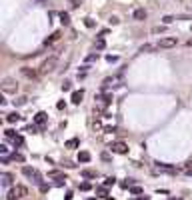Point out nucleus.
Segmentation results:
<instances>
[{
    "mask_svg": "<svg viewBox=\"0 0 192 200\" xmlns=\"http://www.w3.org/2000/svg\"><path fill=\"white\" fill-rule=\"evenodd\" d=\"M4 134H6V138H16V134H14V130H6V132H4Z\"/></svg>",
    "mask_w": 192,
    "mask_h": 200,
    "instance_id": "nucleus-31",
    "label": "nucleus"
},
{
    "mask_svg": "<svg viewBox=\"0 0 192 200\" xmlns=\"http://www.w3.org/2000/svg\"><path fill=\"white\" fill-rule=\"evenodd\" d=\"M80 146V140L78 138H70L66 140V148H78Z\"/></svg>",
    "mask_w": 192,
    "mask_h": 200,
    "instance_id": "nucleus-16",
    "label": "nucleus"
},
{
    "mask_svg": "<svg viewBox=\"0 0 192 200\" xmlns=\"http://www.w3.org/2000/svg\"><path fill=\"white\" fill-rule=\"evenodd\" d=\"M38 2H46V0H38Z\"/></svg>",
    "mask_w": 192,
    "mask_h": 200,
    "instance_id": "nucleus-40",
    "label": "nucleus"
},
{
    "mask_svg": "<svg viewBox=\"0 0 192 200\" xmlns=\"http://www.w3.org/2000/svg\"><path fill=\"white\" fill-rule=\"evenodd\" d=\"M184 170L188 172V174H192V158H190V160H186V164H184Z\"/></svg>",
    "mask_w": 192,
    "mask_h": 200,
    "instance_id": "nucleus-22",
    "label": "nucleus"
},
{
    "mask_svg": "<svg viewBox=\"0 0 192 200\" xmlns=\"http://www.w3.org/2000/svg\"><path fill=\"white\" fill-rule=\"evenodd\" d=\"M0 90H2L4 94H16L18 92V82H16L14 78L6 76V78H2V82H0Z\"/></svg>",
    "mask_w": 192,
    "mask_h": 200,
    "instance_id": "nucleus-2",
    "label": "nucleus"
},
{
    "mask_svg": "<svg viewBox=\"0 0 192 200\" xmlns=\"http://www.w3.org/2000/svg\"><path fill=\"white\" fill-rule=\"evenodd\" d=\"M56 108H58V110H64V108H66V102H58Z\"/></svg>",
    "mask_w": 192,
    "mask_h": 200,
    "instance_id": "nucleus-35",
    "label": "nucleus"
},
{
    "mask_svg": "<svg viewBox=\"0 0 192 200\" xmlns=\"http://www.w3.org/2000/svg\"><path fill=\"white\" fill-rule=\"evenodd\" d=\"M0 180H2V186H12V174H8V172H4Z\"/></svg>",
    "mask_w": 192,
    "mask_h": 200,
    "instance_id": "nucleus-12",
    "label": "nucleus"
},
{
    "mask_svg": "<svg viewBox=\"0 0 192 200\" xmlns=\"http://www.w3.org/2000/svg\"><path fill=\"white\" fill-rule=\"evenodd\" d=\"M176 38H172V36H166V38H160V42H158V48H174L176 46Z\"/></svg>",
    "mask_w": 192,
    "mask_h": 200,
    "instance_id": "nucleus-8",
    "label": "nucleus"
},
{
    "mask_svg": "<svg viewBox=\"0 0 192 200\" xmlns=\"http://www.w3.org/2000/svg\"><path fill=\"white\" fill-rule=\"evenodd\" d=\"M62 90H64V92H70V90H72V84H70V82H64V84H62Z\"/></svg>",
    "mask_w": 192,
    "mask_h": 200,
    "instance_id": "nucleus-30",
    "label": "nucleus"
},
{
    "mask_svg": "<svg viewBox=\"0 0 192 200\" xmlns=\"http://www.w3.org/2000/svg\"><path fill=\"white\" fill-rule=\"evenodd\" d=\"M20 72H22V76H26L28 80H36V78H38V74H40V70L30 68V66H24V68H20Z\"/></svg>",
    "mask_w": 192,
    "mask_h": 200,
    "instance_id": "nucleus-6",
    "label": "nucleus"
},
{
    "mask_svg": "<svg viewBox=\"0 0 192 200\" xmlns=\"http://www.w3.org/2000/svg\"><path fill=\"white\" fill-rule=\"evenodd\" d=\"M56 64H58V54H52V56L44 58V62L40 64V74H48V72H52V70L56 68Z\"/></svg>",
    "mask_w": 192,
    "mask_h": 200,
    "instance_id": "nucleus-3",
    "label": "nucleus"
},
{
    "mask_svg": "<svg viewBox=\"0 0 192 200\" xmlns=\"http://www.w3.org/2000/svg\"><path fill=\"white\" fill-rule=\"evenodd\" d=\"M106 60H108V62H116V60H118V56H110V54H108Z\"/></svg>",
    "mask_w": 192,
    "mask_h": 200,
    "instance_id": "nucleus-34",
    "label": "nucleus"
},
{
    "mask_svg": "<svg viewBox=\"0 0 192 200\" xmlns=\"http://www.w3.org/2000/svg\"><path fill=\"white\" fill-rule=\"evenodd\" d=\"M78 162H90V152L80 150V152H78Z\"/></svg>",
    "mask_w": 192,
    "mask_h": 200,
    "instance_id": "nucleus-15",
    "label": "nucleus"
},
{
    "mask_svg": "<svg viewBox=\"0 0 192 200\" xmlns=\"http://www.w3.org/2000/svg\"><path fill=\"white\" fill-rule=\"evenodd\" d=\"M14 104H16V106H22V104H26V98H24V96H20V98L14 100Z\"/></svg>",
    "mask_w": 192,
    "mask_h": 200,
    "instance_id": "nucleus-25",
    "label": "nucleus"
},
{
    "mask_svg": "<svg viewBox=\"0 0 192 200\" xmlns=\"http://www.w3.org/2000/svg\"><path fill=\"white\" fill-rule=\"evenodd\" d=\"M108 200H112V198H108Z\"/></svg>",
    "mask_w": 192,
    "mask_h": 200,
    "instance_id": "nucleus-42",
    "label": "nucleus"
},
{
    "mask_svg": "<svg viewBox=\"0 0 192 200\" xmlns=\"http://www.w3.org/2000/svg\"><path fill=\"white\" fill-rule=\"evenodd\" d=\"M98 194H100V196L104 198V196H106V194H108V190H106V186H100V188H98V190H96Z\"/></svg>",
    "mask_w": 192,
    "mask_h": 200,
    "instance_id": "nucleus-26",
    "label": "nucleus"
},
{
    "mask_svg": "<svg viewBox=\"0 0 192 200\" xmlns=\"http://www.w3.org/2000/svg\"><path fill=\"white\" fill-rule=\"evenodd\" d=\"M118 22H120V20H118V16H110V24H112V26H116Z\"/></svg>",
    "mask_w": 192,
    "mask_h": 200,
    "instance_id": "nucleus-32",
    "label": "nucleus"
},
{
    "mask_svg": "<svg viewBox=\"0 0 192 200\" xmlns=\"http://www.w3.org/2000/svg\"><path fill=\"white\" fill-rule=\"evenodd\" d=\"M138 200H150V198H148V196H140Z\"/></svg>",
    "mask_w": 192,
    "mask_h": 200,
    "instance_id": "nucleus-38",
    "label": "nucleus"
},
{
    "mask_svg": "<svg viewBox=\"0 0 192 200\" xmlns=\"http://www.w3.org/2000/svg\"><path fill=\"white\" fill-rule=\"evenodd\" d=\"M22 144H24V138L22 136H16L14 138V146H22Z\"/></svg>",
    "mask_w": 192,
    "mask_h": 200,
    "instance_id": "nucleus-24",
    "label": "nucleus"
},
{
    "mask_svg": "<svg viewBox=\"0 0 192 200\" xmlns=\"http://www.w3.org/2000/svg\"><path fill=\"white\" fill-rule=\"evenodd\" d=\"M46 120H48V114H46V112H38V114L34 116L36 126H44V124H46Z\"/></svg>",
    "mask_w": 192,
    "mask_h": 200,
    "instance_id": "nucleus-9",
    "label": "nucleus"
},
{
    "mask_svg": "<svg viewBox=\"0 0 192 200\" xmlns=\"http://www.w3.org/2000/svg\"><path fill=\"white\" fill-rule=\"evenodd\" d=\"M18 120H20V114H18V112H10V114H6V122L14 124V122H18Z\"/></svg>",
    "mask_w": 192,
    "mask_h": 200,
    "instance_id": "nucleus-14",
    "label": "nucleus"
},
{
    "mask_svg": "<svg viewBox=\"0 0 192 200\" xmlns=\"http://www.w3.org/2000/svg\"><path fill=\"white\" fill-rule=\"evenodd\" d=\"M60 38V30H56V32H52L50 36H48V38L44 40V46H50V44H54V42H56Z\"/></svg>",
    "mask_w": 192,
    "mask_h": 200,
    "instance_id": "nucleus-11",
    "label": "nucleus"
},
{
    "mask_svg": "<svg viewBox=\"0 0 192 200\" xmlns=\"http://www.w3.org/2000/svg\"><path fill=\"white\" fill-rule=\"evenodd\" d=\"M114 184H116V178H114V176H108L106 180H104V186H106V188L108 186H114Z\"/></svg>",
    "mask_w": 192,
    "mask_h": 200,
    "instance_id": "nucleus-20",
    "label": "nucleus"
},
{
    "mask_svg": "<svg viewBox=\"0 0 192 200\" xmlns=\"http://www.w3.org/2000/svg\"><path fill=\"white\" fill-rule=\"evenodd\" d=\"M60 20H62V24H64V26L70 24V14H68V12H60Z\"/></svg>",
    "mask_w": 192,
    "mask_h": 200,
    "instance_id": "nucleus-19",
    "label": "nucleus"
},
{
    "mask_svg": "<svg viewBox=\"0 0 192 200\" xmlns=\"http://www.w3.org/2000/svg\"><path fill=\"white\" fill-rule=\"evenodd\" d=\"M104 46H106V42H104V38H98V40H96V48H98V50H102Z\"/></svg>",
    "mask_w": 192,
    "mask_h": 200,
    "instance_id": "nucleus-23",
    "label": "nucleus"
},
{
    "mask_svg": "<svg viewBox=\"0 0 192 200\" xmlns=\"http://www.w3.org/2000/svg\"><path fill=\"white\" fill-rule=\"evenodd\" d=\"M164 24H170V22H172V20H174V16H164Z\"/></svg>",
    "mask_w": 192,
    "mask_h": 200,
    "instance_id": "nucleus-33",
    "label": "nucleus"
},
{
    "mask_svg": "<svg viewBox=\"0 0 192 200\" xmlns=\"http://www.w3.org/2000/svg\"><path fill=\"white\" fill-rule=\"evenodd\" d=\"M80 174L84 176V178H96V176H98V172H96V170H82Z\"/></svg>",
    "mask_w": 192,
    "mask_h": 200,
    "instance_id": "nucleus-18",
    "label": "nucleus"
},
{
    "mask_svg": "<svg viewBox=\"0 0 192 200\" xmlns=\"http://www.w3.org/2000/svg\"><path fill=\"white\" fill-rule=\"evenodd\" d=\"M48 178H60V180H66V176H64L62 172H58V170H52V172H48Z\"/></svg>",
    "mask_w": 192,
    "mask_h": 200,
    "instance_id": "nucleus-17",
    "label": "nucleus"
},
{
    "mask_svg": "<svg viewBox=\"0 0 192 200\" xmlns=\"http://www.w3.org/2000/svg\"><path fill=\"white\" fill-rule=\"evenodd\" d=\"M10 160H14V162H24V156L18 154V152H14L12 156H10Z\"/></svg>",
    "mask_w": 192,
    "mask_h": 200,
    "instance_id": "nucleus-21",
    "label": "nucleus"
},
{
    "mask_svg": "<svg viewBox=\"0 0 192 200\" xmlns=\"http://www.w3.org/2000/svg\"><path fill=\"white\" fill-rule=\"evenodd\" d=\"M0 154L6 156V154H8V148H6V146H0Z\"/></svg>",
    "mask_w": 192,
    "mask_h": 200,
    "instance_id": "nucleus-36",
    "label": "nucleus"
},
{
    "mask_svg": "<svg viewBox=\"0 0 192 200\" xmlns=\"http://www.w3.org/2000/svg\"><path fill=\"white\" fill-rule=\"evenodd\" d=\"M70 2H72V6H78V4H80V0H70Z\"/></svg>",
    "mask_w": 192,
    "mask_h": 200,
    "instance_id": "nucleus-37",
    "label": "nucleus"
},
{
    "mask_svg": "<svg viewBox=\"0 0 192 200\" xmlns=\"http://www.w3.org/2000/svg\"><path fill=\"white\" fill-rule=\"evenodd\" d=\"M130 192L132 194H142V188L140 186H130Z\"/></svg>",
    "mask_w": 192,
    "mask_h": 200,
    "instance_id": "nucleus-27",
    "label": "nucleus"
},
{
    "mask_svg": "<svg viewBox=\"0 0 192 200\" xmlns=\"http://www.w3.org/2000/svg\"><path fill=\"white\" fill-rule=\"evenodd\" d=\"M90 188H92V186H90V182H82V184H80V190H84V192H86V190H90Z\"/></svg>",
    "mask_w": 192,
    "mask_h": 200,
    "instance_id": "nucleus-28",
    "label": "nucleus"
},
{
    "mask_svg": "<svg viewBox=\"0 0 192 200\" xmlns=\"http://www.w3.org/2000/svg\"><path fill=\"white\" fill-rule=\"evenodd\" d=\"M186 46H192V38H190L188 42H186Z\"/></svg>",
    "mask_w": 192,
    "mask_h": 200,
    "instance_id": "nucleus-39",
    "label": "nucleus"
},
{
    "mask_svg": "<svg viewBox=\"0 0 192 200\" xmlns=\"http://www.w3.org/2000/svg\"><path fill=\"white\" fill-rule=\"evenodd\" d=\"M24 196H28V188L24 184H16L6 192V200H22Z\"/></svg>",
    "mask_w": 192,
    "mask_h": 200,
    "instance_id": "nucleus-1",
    "label": "nucleus"
},
{
    "mask_svg": "<svg viewBox=\"0 0 192 200\" xmlns=\"http://www.w3.org/2000/svg\"><path fill=\"white\" fill-rule=\"evenodd\" d=\"M82 98H84V92H82V90H74V92H72V96H70L72 104H80V102H82Z\"/></svg>",
    "mask_w": 192,
    "mask_h": 200,
    "instance_id": "nucleus-10",
    "label": "nucleus"
},
{
    "mask_svg": "<svg viewBox=\"0 0 192 200\" xmlns=\"http://www.w3.org/2000/svg\"><path fill=\"white\" fill-rule=\"evenodd\" d=\"M152 170H154V172H164V174H174V172H176V166H172V164H162V162H156Z\"/></svg>",
    "mask_w": 192,
    "mask_h": 200,
    "instance_id": "nucleus-5",
    "label": "nucleus"
},
{
    "mask_svg": "<svg viewBox=\"0 0 192 200\" xmlns=\"http://www.w3.org/2000/svg\"><path fill=\"white\" fill-rule=\"evenodd\" d=\"M22 174H24L26 178H30V180L34 182V184H40V182H42L40 172H38V170H34V168H30V166H24V168H22Z\"/></svg>",
    "mask_w": 192,
    "mask_h": 200,
    "instance_id": "nucleus-4",
    "label": "nucleus"
},
{
    "mask_svg": "<svg viewBox=\"0 0 192 200\" xmlns=\"http://www.w3.org/2000/svg\"><path fill=\"white\" fill-rule=\"evenodd\" d=\"M134 20H146V10L144 8H136L134 10Z\"/></svg>",
    "mask_w": 192,
    "mask_h": 200,
    "instance_id": "nucleus-13",
    "label": "nucleus"
},
{
    "mask_svg": "<svg viewBox=\"0 0 192 200\" xmlns=\"http://www.w3.org/2000/svg\"><path fill=\"white\" fill-rule=\"evenodd\" d=\"M110 150H112L114 154H128V144H124V142H112Z\"/></svg>",
    "mask_w": 192,
    "mask_h": 200,
    "instance_id": "nucleus-7",
    "label": "nucleus"
},
{
    "mask_svg": "<svg viewBox=\"0 0 192 200\" xmlns=\"http://www.w3.org/2000/svg\"><path fill=\"white\" fill-rule=\"evenodd\" d=\"M88 200H96V198H88Z\"/></svg>",
    "mask_w": 192,
    "mask_h": 200,
    "instance_id": "nucleus-41",
    "label": "nucleus"
},
{
    "mask_svg": "<svg viewBox=\"0 0 192 200\" xmlns=\"http://www.w3.org/2000/svg\"><path fill=\"white\" fill-rule=\"evenodd\" d=\"M84 24L88 26V28H94V20L92 18H84Z\"/></svg>",
    "mask_w": 192,
    "mask_h": 200,
    "instance_id": "nucleus-29",
    "label": "nucleus"
}]
</instances>
